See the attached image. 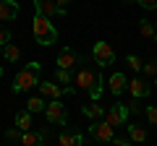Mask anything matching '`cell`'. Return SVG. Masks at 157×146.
<instances>
[{"instance_id": "6da1fadb", "label": "cell", "mask_w": 157, "mask_h": 146, "mask_svg": "<svg viewBox=\"0 0 157 146\" xmlns=\"http://www.w3.org/2000/svg\"><path fill=\"white\" fill-rule=\"evenodd\" d=\"M32 31H34L37 45H42V47H50V45H55V42H58V29L52 26V21H50L47 16H42V13L34 16Z\"/></svg>"}, {"instance_id": "7a4b0ae2", "label": "cell", "mask_w": 157, "mask_h": 146, "mask_svg": "<svg viewBox=\"0 0 157 146\" xmlns=\"http://www.w3.org/2000/svg\"><path fill=\"white\" fill-rule=\"evenodd\" d=\"M39 73H42L39 60L26 63V68H24V71L16 76V81H13V94H24V91H29L32 86H37L39 84Z\"/></svg>"}, {"instance_id": "3957f363", "label": "cell", "mask_w": 157, "mask_h": 146, "mask_svg": "<svg viewBox=\"0 0 157 146\" xmlns=\"http://www.w3.org/2000/svg\"><path fill=\"white\" fill-rule=\"evenodd\" d=\"M102 84H105L102 76L94 73V71H89V68H81L78 76H76V89H86L89 97H92V102H97L102 97Z\"/></svg>"}, {"instance_id": "277c9868", "label": "cell", "mask_w": 157, "mask_h": 146, "mask_svg": "<svg viewBox=\"0 0 157 146\" xmlns=\"http://www.w3.org/2000/svg\"><path fill=\"white\" fill-rule=\"evenodd\" d=\"M39 94L45 97V99H60V97H73L76 94V86H58V84H52V81H45V84H39Z\"/></svg>"}, {"instance_id": "5b68a950", "label": "cell", "mask_w": 157, "mask_h": 146, "mask_svg": "<svg viewBox=\"0 0 157 146\" xmlns=\"http://www.w3.org/2000/svg\"><path fill=\"white\" fill-rule=\"evenodd\" d=\"M45 115H47V123H52V125H66L68 123L66 104H63L60 99H52L50 104L45 107Z\"/></svg>"}, {"instance_id": "8992f818", "label": "cell", "mask_w": 157, "mask_h": 146, "mask_svg": "<svg viewBox=\"0 0 157 146\" xmlns=\"http://www.w3.org/2000/svg\"><path fill=\"white\" fill-rule=\"evenodd\" d=\"M92 57H94V63L100 68H107L110 63H115V52H113V47L107 45V42H94V47H92Z\"/></svg>"}, {"instance_id": "52a82bcc", "label": "cell", "mask_w": 157, "mask_h": 146, "mask_svg": "<svg viewBox=\"0 0 157 146\" xmlns=\"http://www.w3.org/2000/svg\"><path fill=\"white\" fill-rule=\"evenodd\" d=\"M128 104H110V110L105 112V120L113 125V128H118V125H128Z\"/></svg>"}, {"instance_id": "ba28073f", "label": "cell", "mask_w": 157, "mask_h": 146, "mask_svg": "<svg viewBox=\"0 0 157 146\" xmlns=\"http://www.w3.org/2000/svg\"><path fill=\"white\" fill-rule=\"evenodd\" d=\"M89 136L94 141H113L115 138V128L107 120H97L94 125H89Z\"/></svg>"}, {"instance_id": "9c48e42d", "label": "cell", "mask_w": 157, "mask_h": 146, "mask_svg": "<svg viewBox=\"0 0 157 146\" xmlns=\"http://www.w3.org/2000/svg\"><path fill=\"white\" fill-rule=\"evenodd\" d=\"M47 136H50V130H47V128L26 130V133L21 136V146H45L47 144Z\"/></svg>"}, {"instance_id": "30bf717a", "label": "cell", "mask_w": 157, "mask_h": 146, "mask_svg": "<svg viewBox=\"0 0 157 146\" xmlns=\"http://www.w3.org/2000/svg\"><path fill=\"white\" fill-rule=\"evenodd\" d=\"M128 91L134 99H144L147 94H152V84H147L144 78H131L128 81Z\"/></svg>"}, {"instance_id": "8fae6325", "label": "cell", "mask_w": 157, "mask_h": 146, "mask_svg": "<svg viewBox=\"0 0 157 146\" xmlns=\"http://www.w3.org/2000/svg\"><path fill=\"white\" fill-rule=\"evenodd\" d=\"M34 8H37V13H42V16H66V13L58 8L55 0H34Z\"/></svg>"}, {"instance_id": "7c38bea8", "label": "cell", "mask_w": 157, "mask_h": 146, "mask_svg": "<svg viewBox=\"0 0 157 146\" xmlns=\"http://www.w3.org/2000/svg\"><path fill=\"white\" fill-rule=\"evenodd\" d=\"M21 13L16 0H0V21H13Z\"/></svg>"}, {"instance_id": "4fadbf2b", "label": "cell", "mask_w": 157, "mask_h": 146, "mask_svg": "<svg viewBox=\"0 0 157 146\" xmlns=\"http://www.w3.org/2000/svg\"><path fill=\"white\" fill-rule=\"evenodd\" d=\"M58 144L60 146H81L84 144V133H78V130H63L58 136Z\"/></svg>"}, {"instance_id": "5bb4252c", "label": "cell", "mask_w": 157, "mask_h": 146, "mask_svg": "<svg viewBox=\"0 0 157 146\" xmlns=\"http://www.w3.org/2000/svg\"><path fill=\"white\" fill-rule=\"evenodd\" d=\"M107 86H110V94L121 97L126 89H128V78H126L123 73H113V76H110V84H107Z\"/></svg>"}, {"instance_id": "9a60e30c", "label": "cell", "mask_w": 157, "mask_h": 146, "mask_svg": "<svg viewBox=\"0 0 157 146\" xmlns=\"http://www.w3.org/2000/svg\"><path fill=\"white\" fill-rule=\"evenodd\" d=\"M76 60H78L76 52L66 47V50H60V55H58V60H55V63H58V68H63V71H71V68L76 65Z\"/></svg>"}, {"instance_id": "2e32d148", "label": "cell", "mask_w": 157, "mask_h": 146, "mask_svg": "<svg viewBox=\"0 0 157 146\" xmlns=\"http://www.w3.org/2000/svg\"><path fill=\"white\" fill-rule=\"evenodd\" d=\"M126 130H128L131 141H136V144H144V141H147V128H144V125L131 123V125H126Z\"/></svg>"}, {"instance_id": "e0dca14e", "label": "cell", "mask_w": 157, "mask_h": 146, "mask_svg": "<svg viewBox=\"0 0 157 146\" xmlns=\"http://www.w3.org/2000/svg\"><path fill=\"white\" fill-rule=\"evenodd\" d=\"M81 112H84V118H89V120H100L102 115H105V110H102V104H97V102H89V104L81 107Z\"/></svg>"}, {"instance_id": "ac0fdd59", "label": "cell", "mask_w": 157, "mask_h": 146, "mask_svg": "<svg viewBox=\"0 0 157 146\" xmlns=\"http://www.w3.org/2000/svg\"><path fill=\"white\" fill-rule=\"evenodd\" d=\"M0 55L6 57V63H18V60H21V50H18V45H13V42H8Z\"/></svg>"}, {"instance_id": "d6986e66", "label": "cell", "mask_w": 157, "mask_h": 146, "mask_svg": "<svg viewBox=\"0 0 157 146\" xmlns=\"http://www.w3.org/2000/svg\"><path fill=\"white\" fill-rule=\"evenodd\" d=\"M16 128L21 130V133L32 130V112H29V110H21V112H16Z\"/></svg>"}, {"instance_id": "ffe728a7", "label": "cell", "mask_w": 157, "mask_h": 146, "mask_svg": "<svg viewBox=\"0 0 157 146\" xmlns=\"http://www.w3.org/2000/svg\"><path fill=\"white\" fill-rule=\"evenodd\" d=\"M139 34L144 37V39H157V34H155V24L147 21V18H139Z\"/></svg>"}, {"instance_id": "44dd1931", "label": "cell", "mask_w": 157, "mask_h": 146, "mask_svg": "<svg viewBox=\"0 0 157 146\" xmlns=\"http://www.w3.org/2000/svg\"><path fill=\"white\" fill-rule=\"evenodd\" d=\"M45 107H47V104H45V97H32V99L26 102V110H29L32 115H34V112H45Z\"/></svg>"}, {"instance_id": "7402d4cb", "label": "cell", "mask_w": 157, "mask_h": 146, "mask_svg": "<svg viewBox=\"0 0 157 146\" xmlns=\"http://www.w3.org/2000/svg\"><path fill=\"white\" fill-rule=\"evenodd\" d=\"M55 81L58 84H63V86H68L73 81V76H71V71H63V68H58L55 71Z\"/></svg>"}, {"instance_id": "603a6c76", "label": "cell", "mask_w": 157, "mask_h": 146, "mask_svg": "<svg viewBox=\"0 0 157 146\" xmlns=\"http://www.w3.org/2000/svg\"><path fill=\"white\" fill-rule=\"evenodd\" d=\"M144 115H147V120H149L152 128H157V107H155V104H149V107L144 110Z\"/></svg>"}, {"instance_id": "cb8c5ba5", "label": "cell", "mask_w": 157, "mask_h": 146, "mask_svg": "<svg viewBox=\"0 0 157 146\" xmlns=\"http://www.w3.org/2000/svg\"><path fill=\"white\" fill-rule=\"evenodd\" d=\"M126 63H128V68H131V71H141V68H144V63H141L136 55H128V57H126Z\"/></svg>"}, {"instance_id": "d4e9b609", "label": "cell", "mask_w": 157, "mask_h": 146, "mask_svg": "<svg viewBox=\"0 0 157 146\" xmlns=\"http://www.w3.org/2000/svg\"><path fill=\"white\" fill-rule=\"evenodd\" d=\"M21 136H24V133H21L18 128H16V125L6 130V141H21Z\"/></svg>"}, {"instance_id": "484cf974", "label": "cell", "mask_w": 157, "mask_h": 146, "mask_svg": "<svg viewBox=\"0 0 157 146\" xmlns=\"http://www.w3.org/2000/svg\"><path fill=\"white\" fill-rule=\"evenodd\" d=\"M141 71H144L147 76H149V78H157V60H152V63H147V65L141 68Z\"/></svg>"}, {"instance_id": "4316f807", "label": "cell", "mask_w": 157, "mask_h": 146, "mask_svg": "<svg viewBox=\"0 0 157 146\" xmlns=\"http://www.w3.org/2000/svg\"><path fill=\"white\" fill-rule=\"evenodd\" d=\"M11 42V31H8L6 26H0V52H3V47Z\"/></svg>"}, {"instance_id": "83f0119b", "label": "cell", "mask_w": 157, "mask_h": 146, "mask_svg": "<svg viewBox=\"0 0 157 146\" xmlns=\"http://www.w3.org/2000/svg\"><path fill=\"white\" fill-rule=\"evenodd\" d=\"M136 3H139L144 11H155V8H157V0H136Z\"/></svg>"}, {"instance_id": "f1b7e54d", "label": "cell", "mask_w": 157, "mask_h": 146, "mask_svg": "<svg viewBox=\"0 0 157 146\" xmlns=\"http://www.w3.org/2000/svg\"><path fill=\"white\" fill-rule=\"evenodd\" d=\"M55 3H58V8H60V11H63V13H66V8H68V5H71V0H55Z\"/></svg>"}, {"instance_id": "f546056e", "label": "cell", "mask_w": 157, "mask_h": 146, "mask_svg": "<svg viewBox=\"0 0 157 146\" xmlns=\"http://www.w3.org/2000/svg\"><path fill=\"white\" fill-rule=\"evenodd\" d=\"M113 146H128V141L126 138H113Z\"/></svg>"}, {"instance_id": "4dcf8cb0", "label": "cell", "mask_w": 157, "mask_h": 146, "mask_svg": "<svg viewBox=\"0 0 157 146\" xmlns=\"http://www.w3.org/2000/svg\"><path fill=\"white\" fill-rule=\"evenodd\" d=\"M123 3H126V5H131V3H136V0H123Z\"/></svg>"}, {"instance_id": "1f68e13d", "label": "cell", "mask_w": 157, "mask_h": 146, "mask_svg": "<svg viewBox=\"0 0 157 146\" xmlns=\"http://www.w3.org/2000/svg\"><path fill=\"white\" fill-rule=\"evenodd\" d=\"M0 78H3V65H0Z\"/></svg>"}, {"instance_id": "d6a6232c", "label": "cell", "mask_w": 157, "mask_h": 146, "mask_svg": "<svg viewBox=\"0 0 157 146\" xmlns=\"http://www.w3.org/2000/svg\"><path fill=\"white\" fill-rule=\"evenodd\" d=\"M155 34H157V21H155Z\"/></svg>"}, {"instance_id": "836d02e7", "label": "cell", "mask_w": 157, "mask_h": 146, "mask_svg": "<svg viewBox=\"0 0 157 146\" xmlns=\"http://www.w3.org/2000/svg\"><path fill=\"white\" fill-rule=\"evenodd\" d=\"M155 91H157V81H155Z\"/></svg>"}]
</instances>
